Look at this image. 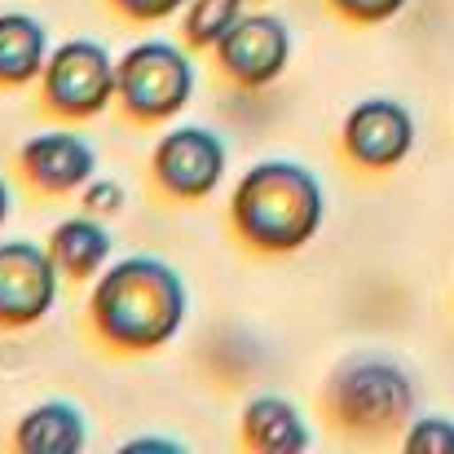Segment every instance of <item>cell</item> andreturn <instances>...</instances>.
<instances>
[{"label": "cell", "mask_w": 454, "mask_h": 454, "mask_svg": "<svg viewBox=\"0 0 454 454\" xmlns=\"http://www.w3.org/2000/svg\"><path fill=\"white\" fill-rule=\"evenodd\" d=\"M185 309H190V296H185L181 274L159 256H129L111 265L98 278L93 301H89L98 335L124 353L163 348L181 331Z\"/></svg>", "instance_id": "6da1fadb"}, {"label": "cell", "mask_w": 454, "mask_h": 454, "mask_svg": "<svg viewBox=\"0 0 454 454\" xmlns=\"http://www.w3.org/2000/svg\"><path fill=\"white\" fill-rule=\"evenodd\" d=\"M322 212H326V199H322L317 176L301 163H287V159L256 163L239 181L234 203H230L234 230L261 252L304 247L317 234Z\"/></svg>", "instance_id": "7a4b0ae2"}, {"label": "cell", "mask_w": 454, "mask_h": 454, "mask_svg": "<svg viewBox=\"0 0 454 454\" xmlns=\"http://www.w3.org/2000/svg\"><path fill=\"white\" fill-rule=\"evenodd\" d=\"M326 411H331V419L340 428L362 433V437H380V433H393V428L411 424L415 384L393 357L362 353V357H348L331 375Z\"/></svg>", "instance_id": "3957f363"}, {"label": "cell", "mask_w": 454, "mask_h": 454, "mask_svg": "<svg viewBox=\"0 0 454 454\" xmlns=\"http://www.w3.org/2000/svg\"><path fill=\"white\" fill-rule=\"evenodd\" d=\"M194 93V62L168 44V40H142L120 58V93L115 102L142 120V124H159L172 120Z\"/></svg>", "instance_id": "277c9868"}, {"label": "cell", "mask_w": 454, "mask_h": 454, "mask_svg": "<svg viewBox=\"0 0 454 454\" xmlns=\"http://www.w3.org/2000/svg\"><path fill=\"white\" fill-rule=\"evenodd\" d=\"M44 102L67 120H93L120 93V62L98 40H67L49 53L40 75Z\"/></svg>", "instance_id": "5b68a950"}, {"label": "cell", "mask_w": 454, "mask_h": 454, "mask_svg": "<svg viewBox=\"0 0 454 454\" xmlns=\"http://www.w3.org/2000/svg\"><path fill=\"white\" fill-rule=\"evenodd\" d=\"M225 137L203 124H181L159 137L151 154L154 181L172 199H207L225 176Z\"/></svg>", "instance_id": "8992f818"}, {"label": "cell", "mask_w": 454, "mask_h": 454, "mask_svg": "<svg viewBox=\"0 0 454 454\" xmlns=\"http://www.w3.org/2000/svg\"><path fill=\"white\" fill-rule=\"evenodd\" d=\"M225 75L247 84V89H261L270 80H278L287 71V58H292V31L283 18L274 13H239L225 35L212 44Z\"/></svg>", "instance_id": "52a82bcc"}, {"label": "cell", "mask_w": 454, "mask_h": 454, "mask_svg": "<svg viewBox=\"0 0 454 454\" xmlns=\"http://www.w3.org/2000/svg\"><path fill=\"white\" fill-rule=\"evenodd\" d=\"M58 261L31 239L0 243V326H31L58 301Z\"/></svg>", "instance_id": "ba28073f"}, {"label": "cell", "mask_w": 454, "mask_h": 454, "mask_svg": "<svg viewBox=\"0 0 454 454\" xmlns=\"http://www.w3.org/2000/svg\"><path fill=\"white\" fill-rule=\"evenodd\" d=\"M415 146V120L393 98H366L344 120V151L362 168H393Z\"/></svg>", "instance_id": "9c48e42d"}, {"label": "cell", "mask_w": 454, "mask_h": 454, "mask_svg": "<svg viewBox=\"0 0 454 454\" xmlns=\"http://www.w3.org/2000/svg\"><path fill=\"white\" fill-rule=\"evenodd\" d=\"M18 163H22L27 181L44 194H71V190H84L98 176L93 142L80 137V133H67V129L31 137L18 154Z\"/></svg>", "instance_id": "30bf717a"}, {"label": "cell", "mask_w": 454, "mask_h": 454, "mask_svg": "<svg viewBox=\"0 0 454 454\" xmlns=\"http://www.w3.org/2000/svg\"><path fill=\"white\" fill-rule=\"evenodd\" d=\"M84 442H89V424L84 411L71 402H40L13 428V446L22 454H75L84 450Z\"/></svg>", "instance_id": "8fae6325"}, {"label": "cell", "mask_w": 454, "mask_h": 454, "mask_svg": "<svg viewBox=\"0 0 454 454\" xmlns=\"http://www.w3.org/2000/svg\"><path fill=\"white\" fill-rule=\"evenodd\" d=\"M49 256L58 261L62 278H93L111 261V230L89 212V216H67L49 234Z\"/></svg>", "instance_id": "7c38bea8"}, {"label": "cell", "mask_w": 454, "mask_h": 454, "mask_svg": "<svg viewBox=\"0 0 454 454\" xmlns=\"http://www.w3.org/2000/svg\"><path fill=\"white\" fill-rule=\"evenodd\" d=\"M49 27L31 13H0V84H27L44 75L49 62Z\"/></svg>", "instance_id": "4fadbf2b"}, {"label": "cell", "mask_w": 454, "mask_h": 454, "mask_svg": "<svg viewBox=\"0 0 454 454\" xmlns=\"http://www.w3.org/2000/svg\"><path fill=\"white\" fill-rule=\"evenodd\" d=\"M243 442L265 454H296L309 450V428L301 411L283 397H256L243 406Z\"/></svg>", "instance_id": "5bb4252c"}, {"label": "cell", "mask_w": 454, "mask_h": 454, "mask_svg": "<svg viewBox=\"0 0 454 454\" xmlns=\"http://www.w3.org/2000/svg\"><path fill=\"white\" fill-rule=\"evenodd\" d=\"M247 4L252 0H190V9H185V35L194 44H207L212 49L225 35V27L239 13H247Z\"/></svg>", "instance_id": "9a60e30c"}, {"label": "cell", "mask_w": 454, "mask_h": 454, "mask_svg": "<svg viewBox=\"0 0 454 454\" xmlns=\"http://www.w3.org/2000/svg\"><path fill=\"white\" fill-rule=\"evenodd\" d=\"M402 446L411 454H454V419H442V415L411 419Z\"/></svg>", "instance_id": "2e32d148"}, {"label": "cell", "mask_w": 454, "mask_h": 454, "mask_svg": "<svg viewBox=\"0 0 454 454\" xmlns=\"http://www.w3.org/2000/svg\"><path fill=\"white\" fill-rule=\"evenodd\" d=\"M84 207L93 212V216H115L120 207H124V185L120 181H89L84 185Z\"/></svg>", "instance_id": "e0dca14e"}, {"label": "cell", "mask_w": 454, "mask_h": 454, "mask_svg": "<svg viewBox=\"0 0 454 454\" xmlns=\"http://www.w3.org/2000/svg\"><path fill=\"white\" fill-rule=\"evenodd\" d=\"M344 18H353V22H384V18H393V13H402V4L406 0H331Z\"/></svg>", "instance_id": "ac0fdd59"}, {"label": "cell", "mask_w": 454, "mask_h": 454, "mask_svg": "<svg viewBox=\"0 0 454 454\" xmlns=\"http://www.w3.org/2000/svg\"><path fill=\"white\" fill-rule=\"evenodd\" d=\"M129 18H137V22H163V18H172L176 9H185L190 0H115Z\"/></svg>", "instance_id": "d6986e66"}, {"label": "cell", "mask_w": 454, "mask_h": 454, "mask_svg": "<svg viewBox=\"0 0 454 454\" xmlns=\"http://www.w3.org/2000/svg\"><path fill=\"white\" fill-rule=\"evenodd\" d=\"M120 450H124V454H146V450L181 454V442H172V437H133V442H124Z\"/></svg>", "instance_id": "ffe728a7"}, {"label": "cell", "mask_w": 454, "mask_h": 454, "mask_svg": "<svg viewBox=\"0 0 454 454\" xmlns=\"http://www.w3.org/2000/svg\"><path fill=\"white\" fill-rule=\"evenodd\" d=\"M9 212H13V194H9V181L0 176V225L9 221Z\"/></svg>", "instance_id": "44dd1931"}]
</instances>
